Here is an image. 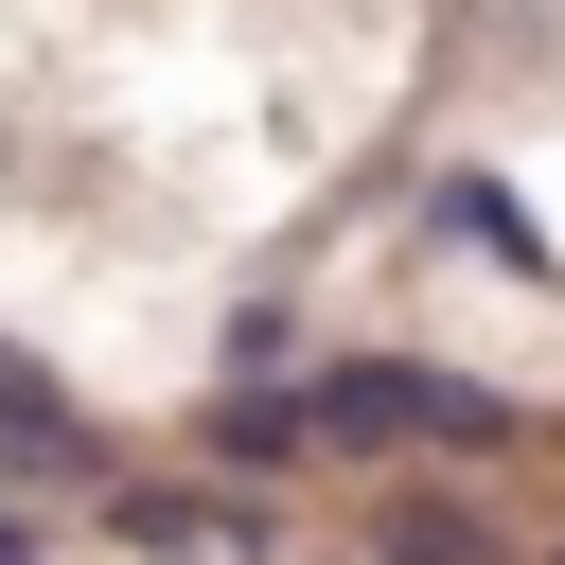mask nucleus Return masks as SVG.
Wrapping results in <instances>:
<instances>
[{
    "label": "nucleus",
    "instance_id": "nucleus-1",
    "mask_svg": "<svg viewBox=\"0 0 565 565\" xmlns=\"http://www.w3.org/2000/svg\"><path fill=\"white\" fill-rule=\"evenodd\" d=\"M300 406H318V441H494L512 424L477 371H424V353H335Z\"/></svg>",
    "mask_w": 565,
    "mask_h": 565
},
{
    "label": "nucleus",
    "instance_id": "nucleus-2",
    "mask_svg": "<svg viewBox=\"0 0 565 565\" xmlns=\"http://www.w3.org/2000/svg\"><path fill=\"white\" fill-rule=\"evenodd\" d=\"M0 477H53V494H106V424L0 335Z\"/></svg>",
    "mask_w": 565,
    "mask_h": 565
},
{
    "label": "nucleus",
    "instance_id": "nucleus-3",
    "mask_svg": "<svg viewBox=\"0 0 565 565\" xmlns=\"http://www.w3.org/2000/svg\"><path fill=\"white\" fill-rule=\"evenodd\" d=\"M212 459H230V477H300V459H318V406H300V388H230V406H212Z\"/></svg>",
    "mask_w": 565,
    "mask_h": 565
},
{
    "label": "nucleus",
    "instance_id": "nucleus-4",
    "mask_svg": "<svg viewBox=\"0 0 565 565\" xmlns=\"http://www.w3.org/2000/svg\"><path fill=\"white\" fill-rule=\"evenodd\" d=\"M371 565H494V530H477L459 494H388V530H371Z\"/></svg>",
    "mask_w": 565,
    "mask_h": 565
},
{
    "label": "nucleus",
    "instance_id": "nucleus-5",
    "mask_svg": "<svg viewBox=\"0 0 565 565\" xmlns=\"http://www.w3.org/2000/svg\"><path fill=\"white\" fill-rule=\"evenodd\" d=\"M441 230H477V247H494V265H530V282H565V247H547V230H530L494 177H441Z\"/></svg>",
    "mask_w": 565,
    "mask_h": 565
},
{
    "label": "nucleus",
    "instance_id": "nucleus-6",
    "mask_svg": "<svg viewBox=\"0 0 565 565\" xmlns=\"http://www.w3.org/2000/svg\"><path fill=\"white\" fill-rule=\"evenodd\" d=\"M0 565H35V512H18V494H0Z\"/></svg>",
    "mask_w": 565,
    "mask_h": 565
}]
</instances>
